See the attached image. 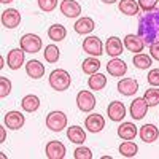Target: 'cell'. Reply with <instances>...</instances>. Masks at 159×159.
<instances>
[{
  "label": "cell",
  "instance_id": "cell-25",
  "mask_svg": "<svg viewBox=\"0 0 159 159\" xmlns=\"http://www.w3.org/2000/svg\"><path fill=\"white\" fill-rule=\"evenodd\" d=\"M21 107L24 111H27V113H34L40 108V99L34 94H29V96H25L21 102Z\"/></svg>",
  "mask_w": 159,
  "mask_h": 159
},
{
  "label": "cell",
  "instance_id": "cell-41",
  "mask_svg": "<svg viewBox=\"0 0 159 159\" xmlns=\"http://www.w3.org/2000/svg\"><path fill=\"white\" fill-rule=\"evenodd\" d=\"M0 2H2V3H11L13 0H0Z\"/></svg>",
  "mask_w": 159,
  "mask_h": 159
},
{
  "label": "cell",
  "instance_id": "cell-10",
  "mask_svg": "<svg viewBox=\"0 0 159 159\" xmlns=\"http://www.w3.org/2000/svg\"><path fill=\"white\" fill-rule=\"evenodd\" d=\"M148 108H150V105L147 103V100L143 97H137L130 103V116L134 119H137V121L139 119H143L145 115L148 113Z\"/></svg>",
  "mask_w": 159,
  "mask_h": 159
},
{
  "label": "cell",
  "instance_id": "cell-2",
  "mask_svg": "<svg viewBox=\"0 0 159 159\" xmlns=\"http://www.w3.org/2000/svg\"><path fill=\"white\" fill-rule=\"evenodd\" d=\"M72 84V76L67 70L57 69L49 73V86L54 91H65Z\"/></svg>",
  "mask_w": 159,
  "mask_h": 159
},
{
  "label": "cell",
  "instance_id": "cell-34",
  "mask_svg": "<svg viewBox=\"0 0 159 159\" xmlns=\"http://www.w3.org/2000/svg\"><path fill=\"white\" fill-rule=\"evenodd\" d=\"M73 157L75 159H92V151L86 147H78L73 151Z\"/></svg>",
  "mask_w": 159,
  "mask_h": 159
},
{
  "label": "cell",
  "instance_id": "cell-15",
  "mask_svg": "<svg viewBox=\"0 0 159 159\" xmlns=\"http://www.w3.org/2000/svg\"><path fill=\"white\" fill-rule=\"evenodd\" d=\"M118 91L126 97L134 96L139 91V81L135 78H123V80H119V83H118Z\"/></svg>",
  "mask_w": 159,
  "mask_h": 159
},
{
  "label": "cell",
  "instance_id": "cell-13",
  "mask_svg": "<svg viewBox=\"0 0 159 159\" xmlns=\"http://www.w3.org/2000/svg\"><path fill=\"white\" fill-rule=\"evenodd\" d=\"M46 156L48 159H62L65 157V145L59 140H51L46 143Z\"/></svg>",
  "mask_w": 159,
  "mask_h": 159
},
{
  "label": "cell",
  "instance_id": "cell-23",
  "mask_svg": "<svg viewBox=\"0 0 159 159\" xmlns=\"http://www.w3.org/2000/svg\"><path fill=\"white\" fill-rule=\"evenodd\" d=\"M118 8L126 16H135V15H139V10H140L139 2H135V0H121Z\"/></svg>",
  "mask_w": 159,
  "mask_h": 159
},
{
  "label": "cell",
  "instance_id": "cell-14",
  "mask_svg": "<svg viewBox=\"0 0 159 159\" xmlns=\"http://www.w3.org/2000/svg\"><path fill=\"white\" fill-rule=\"evenodd\" d=\"M24 49L22 48H15L8 52L7 56V62H8V67L11 70H19L24 64Z\"/></svg>",
  "mask_w": 159,
  "mask_h": 159
},
{
  "label": "cell",
  "instance_id": "cell-36",
  "mask_svg": "<svg viewBox=\"0 0 159 159\" xmlns=\"http://www.w3.org/2000/svg\"><path fill=\"white\" fill-rule=\"evenodd\" d=\"M157 5V0H139V7L147 13V11H153Z\"/></svg>",
  "mask_w": 159,
  "mask_h": 159
},
{
  "label": "cell",
  "instance_id": "cell-11",
  "mask_svg": "<svg viewBox=\"0 0 159 159\" xmlns=\"http://www.w3.org/2000/svg\"><path fill=\"white\" fill-rule=\"evenodd\" d=\"M124 48L130 52H134V54H137V52H142L145 49V42H143V38L137 34H129L124 37Z\"/></svg>",
  "mask_w": 159,
  "mask_h": 159
},
{
  "label": "cell",
  "instance_id": "cell-27",
  "mask_svg": "<svg viewBox=\"0 0 159 159\" xmlns=\"http://www.w3.org/2000/svg\"><path fill=\"white\" fill-rule=\"evenodd\" d=\"M105 84H107V76L102 75V73H94L88 80V86L92 91H100V89L105 88Z\"/></svg>",
  "mask_w": 159,
  "mask_h": 159
},
{
  "label": "cell",
  "instance_id": "cell-16",
  "mask_svg": "<svg viewBox=\"0 0 159 159\" xmlns=\"http://www.w3.org/2000/svg\"><path fill=\"white\" fill-rule=\"evenodd\" d=\"M105 52L111 57L121 56V52H124V43L121 42V38L118 37H110L105 43Z\"/></svg>",
  "mask_w": 159,
  "mask_h": 159
},
{
  "label": "cell",
  "instance_id": "cell-3",
  "mask_svg": "<svg viewBox=\"0 0 159 159\" xmlns=\"http://www.w3.org/2000/svg\"><path fill=\"white\" fill-rule=\"evenodd\" d=\"M46 126L52 132H61L64 127H67V116L64 111H51L46 116Z\"/></svg>",
  "mask_w": 159,
  "mask_h": 159
},
{
  "label": "cell",
  "instance_id": "cell-24",
  "mask_svg": "<svg viewBox=\"0 0 159 159\" xmlns=\"http://www.w3.org/2000/svg\"><path fill=\"white\" fill-rule=\"evenodd\" d=\"M67 137H69L70 142L81 145L86 140V132L83 130V127H80V126H70L67 129Z\"/></svg>",
  "mask_w": 159,
  "mask_h": 159
},
{
  "label": "cell",
  "instance_id": "cell-17",
  "mask_svg": "<svg viewBox=\"0 0 159 159\" xmlns=\"http://www.w3.org/2000/svg\"><path fill=\"white\" fill-rule=\"evenodd\" d=\"M107 72H108V75L116 76V78L124 76L126 72H127V64L124 61H121V59H118V57H113L107 64Z\"/></svg>",
  "mask_w": 159,
  "mask_h": 159
},
{
  "label": "cell",
  "instance_id": "cell-20",
  "mask_svg": "<svg viewBox=\"0 0 159 159\" xmlns=\"http://www.w3.org/2000/svg\"><path fill=\"white\" fill-rule=\"evenodd\" d=\"M73 27H75V32H76V34L86 35V34H91L92 30H94L96 24H94V19H92V18L84 16V18H80V19L75 22Z\"/></svg>",
  "mask_w": 159,
  "mask_h": 159
},
{
  "label": "cell",
  "instance_id": "cell-32",
  "mask_svg": "<svg viewBox=\"0 0 159 159\" xmlns=\"http://www.w3.org/2000/svg\"><path fill=\"white\" fill-rule=\"evenodd\" d=\"M143 99L147 100V103L150 105V107H156V105H159V89L156 86L147 89V91H145Z\"/></svg>",
  "mask_w": 159,
  "mask_h": 159
},
{
  "label": "cell",
  "instance_id": "cell-39",
  "mask_svg": "<svg viewBox=\"0 0 159 159\" xmlns=\"http://www.w3.org/2000/svg\"><path fill=\"white\" fill-rule=\"evenodd\" d=\"M0 132H2V135H0V143L5 142V127H0Z\"/></svg>",
  "mask_w": 159,
  "mask_h": 159
},
{
  "label": "cell",
  "instance_id": "cell-22",
  "mask_svg": "<svg viewBox=\"0 0 159 159\" xmlns=\"http://www.w3.org/2000/svg\"><path fill=\"white\" fill-rule=\"evenodd\" d=\"M137 126L134 123H123L118 127V135L123 140H134L137 135Z\"/></svg>",
  "mask_w": 159,
  "mask_h": 159
},
{
  "label": "cell",
  "instance_id": "cell-6",
  "mask_svg": "<svg viewBox=\"0 0 159 159\" xmlns=\"http://www.w3.org/2000/svg\"><path fill=\"white\" fill-rule=\"evenodd\" d=\"M76 105L83 113H89L96 107V97L89 91H80L76 94Z\"/></svg>",
  "mask_w": 159,
  "mask_h": 159
},
{
  "label": "cell",
  "instance_id": "cell-19",
  "mask_svg": "<svg viewBox=\"0 0 159 159\" xmlns=\"http://www.w3.org/2000/svg\"><path fill=\"white\" fill-rule=\"evenodd\" d=\"M139 135H140V139H142L145 143H153V142H156L157 137H159V129H157L154 124H145V126L140 127Z\"/></svg>",
  "mask_w": 159,
  "mask_h": 159
},
{
  "label": "cell",
  "instance_id": "cell-26",
  "mask_svg": "<svg viewBox=\"0 0 159 159\" xmlns=\"http://www.w3.org/2000/svg\"><path fill=\"white\" fill-rule=\"evenodd\" d=\"M48 37L52 40V42H62V40L67 37V29L61 24H54L48 29Z\"/></svg>",
  "mask_w": 159,
  "mask_h": 159
},
{
  "label": "cell",
  "instance_id": "cell-37",
  "mask_svg": "<svg viewBox=\"0 0 159 159\" xmlns=\"http://www.w3.org/2000/svg\"><path fill=\"white\" fill-rule=\"evenodd\" d=\"M147 80H148V83L151 86L159 88V69H151L150 73H148V76H147Z\"/></svg>",
  "mask_w": 159,
  "mask_h": 159
},
{
  "label": "cell",
  "instance_id": "cell-38",
  "mask_svg": "<svg viewBox=\"0 0 159 159\" xmlns=\"http://www.w3.org/2000/svg\"><path fill=\"white\" fill-rule=\"evenodd\" d=\"M150 56H151L153 59L159 61V40L150 45Z\"/></svg>",
  "mask_w": 159,
  "mask_h": 159
},
{
  "label": "cell",
  "instance_id": "cell-29",
  "mask_svg": "<svg viewBox=\"0 0 159 159\" xmlns=\"http://www.w3.org/2000/svg\"><path fill=\"white\" fill-rule=\"evenodd\" d=\"M81 67H83V72H84V73H88V75H94V73H97L99 69H100V61L96 59L94 56H91V57H88V59L83 61Z\"/></svg>",
  "mask_w": 159,
  "mask_h": 159
},
{
  "label": "cell",
  "instance_id": "cell-7",
  "mask_svg": "<svg viewBox=\"0 0 159 159\" xmlns=\"http://www.w3.org/2000/svg\"><path fill=\"white\" fill-rule=\"evenodd\" d=\"M21 24V13L15 8L2 11V25L5 29H15Z\"/></svg>",
  "mask_w": 159,
  "mask_h": 159
},
{
  "label": "cell",
  "instance_id": "cell-40",
  "mask_svg": "<svg viewBox=\"0 0 159 159\" xmlns=\"http://www.w3.org/2000/svg\"><path fill=\"white\" fill-rule=\"evenodd\" d=\"M102 2H103V3H108V5H110V3H115L116 0H102Z\"/></svg>",
  "mask_w": 159,
  "mask_h": 159
},
{
  "label": "cell",
  "instance_id": "cell-30",
  "mask_svg": "<svg viewBox=\"0 0 159 159\" xmlns=\"http://www.w3.org/2000/svg\"><path fill=\"white\" fill-rule=\"evenodd\" d=\"M137 151H139V147L132 140H126L119 145V153L124 157H134L137 154Z\"/></svg>",
  "mask_w": 159,
  "mask_h": 159
},
{
  "label": "cell",
  "instance_id": "cell-1",
  "mask_svg": "<svg viewBox=\"0 0 159 159\" xmlns=\"http://www.w3.org/2000/svg\"><path fill=\"white\" fill-rule=\"evenodd\" d=\"M139 35L143 38L145 45H151L159 40V11H147L139 18Z\"/></svg>",
  "mask_w": 159,
  "mask_h": 159
},
{
  "label": "cell",
  "instance_id": "cell-8",
  "mask_svg": "<svg viewBox=\"0 0 159 159\" xmlns=\"http://www.w3.org/2000/svg\"><path fill=\"white\" fill-rule=\"evenodd\" d=\"M3 123L8 129L11 130H18L24 126L25 123V118L21 111H16V110H11V111H7L5 118H3Z\"/></svg>",
  "mask_w": 159,
  "mask_h": 159
},
{
  "label": "cell",
  "instance_id": "cell-5",
  "mask_svg": "<svg viewBox=\"0 0 159 159\" xmlns=\"http://www.w3.org/2000/svg\"><path fill=\"white\" fill-rule=\"evenodd\" d=\"M83 51L88 52L89 56H94L99 57L103 54V45L100 42V38L94 37V35H89L83 40Z\"/></svg>",
  "mask_w": 159,
  "mask_h": 159
},
{
  "label": "cell",
  "instance_id": "cell-9",
  "mask_svg": "<svg viewBox=\"0 0 159 159\" xmlns=\"http://www.w3.org/2000/svg\"><path fill=\"white\" fill-rule=\"evenodd\" d=\"M107 113H108V118L111 119V121L119 123V121H123L124 116H126V107H124V103H123V102L113 100V102L108 103Z\"/></svg>",
  "mask_w": 159,
  "mask_h": 159
},
{
  "label": "cell",
  "instance_id": "cell-12",
  "mask_svg": "<svg viewBox=\"0 0 159 159\" xmlns=\"http://www.w3.org/2000/svg\"><path fill=\"white\" fill-rule=\"evenodd\" d=\"M61 13L67 18H78L81 15V5H80L76 0H62L61 2Z\"/></svg>",
  "mask_w": 159,
  "mask_h": 159
},
{
  "label": "cell",
  "instance_id": "cell-28",
  "mask_svg": "<svg viewBox=\"0 0 159 159\" xmlns=\"http://www.w3.org/2000/svg\"><path fill=\"white\" fill-rule=\"evenodd\" d=\"M151 59L153 57L148 56V54H145V52H137L132 61H134V65H135L139 70H147V69L151 67V64H153Z\"/></svg>",
  "mask_w": 159,
  "mask_h": 159
},
{
  "label": "cell",
  "instance_id": "cell-18",
  "mask_svg": "<svg viewBox=\"0 0 159 159\" xmlns=\"http://www.w3.org/2000/svg\"><path fill=\"white\" fill-rule=\"evenodd\" d=\"M84 126L89 132H92V134H97V132H100L103 127H105V118L102 115H89L86 118V121H84Z\"/></svg>",
  "mask_w": 159,
  "mask_h": 159
},
{
  "label": "cell",
  "instance_id": "cell-31",
  "mask_svg": "<svg viewBox=\"0 0 159 159\" xmlns=\"http://www.w3.org/2000/svg\"><path fill=\"white\" fill-rule=\"evenodd\" d=\"M43 54H45V61H46V62L54 64V62H57L59 57H61V51H59V48H57L56 45H48V46L45 48Z\"/></svg>",
  "mask_w": 159,
  "mask_h": 159
},
{
  "label": "cell",
  "instance_id": "cell-4",
  "mask_svg": "<svg viewBox=\"0 0 159 159\" xmlns=\"http://www.w3.org/2000/svg\"><path fill=\"white\" fill-rule=\"evenodd\" d=\"M19 45L25 52H30V54H35L42 49V38L35 34H25L21 37Z\"/></svg>",
  "mask_w": 159,
  "mask_h": 159
},
{
  "label": "cell",
  "instance_id": "cell-21",
  "mask_svg": "<svg viewBox=\"0 0 159 159\" xmlns=\"http://www.w3.org/2000/svg\"><path fill=\"white\" fill-rule=\"evenodd\" d=\"M25 72H27V75L34 80H38L42 78L45 75V65L40 62V61H29L27 64H25Z\"/></svg>",
  "mask_w": 159,
  "mask_h": 159
},
{
  "label": "cell",
  "instance_id": "cell-35",
  "mask_svg": "<svg viewBox=\"0 0 159 159\" xmlns=\"http://www.w3.org/2000/svg\"><path fill=\"white\" fill-rule=\"evenodd\" d=\"M38 7L42 11L49 13L57 7V0H38Z\"/></svg>",
  "mask_w": 159,
  "mask_h": 159
},
{
  "label": "cell",
  "instance_id": "cell-33",
  "mask_svg": "<svg viewBox=\"0 0 159 159\" xmlns=\"http://www.w3.org/2000/svg\"><path fill=\"white\" fill-rule=\"evenodd\" d=\"M11 92V81L7 76H0V97L5 99Z\"/></svg>",
  "mask_w": 159,
  "mask_h": 159
}]
</instances>
